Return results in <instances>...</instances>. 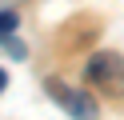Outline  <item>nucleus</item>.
Segmentation results:
<instances>
[{
    "mask_svg": "<svg viewBox=\"0 0 124 120\" xmlns=\"http://www.w3.org/2000/svg\"><path fill=\"white\" fill-rule=\"evenodd\" d=\"M84 76H88V84L96 88V92L120 100V96H124V56H116V52H96V56L88 60V68H84Z\"/></svg>",
    "mask_w": 124,
    "mask_h": 120,
    "instance_id": "obj_1",
    "label": "nucleus"
},
{
    "mask_svg": "<svg viewBox=\"0 0 124 120\" xmlns=\"http://www.w3.org/2000/svg\"><path fill=\"white\" fill-rule=\"evenodd\" d=\"M48 96H52V100H56L72 120H96V116H100L96 100H92L88 92H76V88L60 84V80H48Z\"/></svg>",
    "mask_w": 124,
    "mask_h": 120,
    "instance_id": "obj_2",
    "label": "nucleus"
},
{
    "mask_svg": "<svg viewBox=\"0 0 124 120\" xmlns=\"http://www.w3.org/2000/svg\"><path fill=\"white\" fill-rule=\"evenodd\" d=\"M16 24H20V16L12 12V8H0V36H8V32H16Z\"/></svg>",
    "mask_w": 124,
    "mask_h": 120,
    "instance_id": "obj_3",
    "label": "nucleus"
},
{
    "mask_svg": "<svg viewBox=\"0 0 124 120\" xmlns=\"http://www.w3.org/2000/svg\"><path fill=\"white\" fill-rule=\"evenodd\" d=\"M0 44L8 48V52H12V56H16V60H24V44H20V40H16V36H12V32H8V36H0Z\"/></svg>",
    "mask_w": 124,
    "mask_h": 120,
    "instance_id": "obj_4",
    "label": "nucleus"
},
{
    "mask_svg": "<svg viewBox=\"0 0 124 120\" xmlns=\"http://www.w3.org/2000/svg\"><path fill=\"white\" fill-rule=\"evenodd\" d=\"M4 88H8V72L0 68V92H4Z\"/></svg>",
    "mask_w": 124,
    "mask_h": 120,
    "instance_id": "obj_5",
    "label": "nucleus"
}]
</instances>
